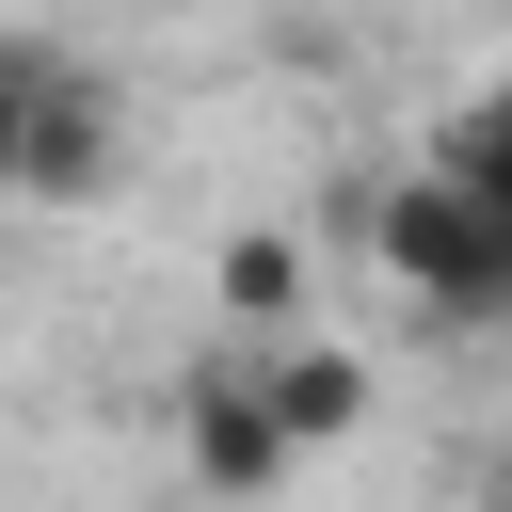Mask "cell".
<instances>
[{"label": "cell", "instance_id": "cell-2", "mask_svg": "<svg viewBox=\"0 0 512 512\" xmlns=\"http://www.w3.org/2000/svg\"><path fill=\"white\" fill-rule=\"evenodd\" d=\"M112 176V96L48 32H0V192H96Z\"/></svg>", "mask_w": 512, "mask_h": 512}, {"label": "cell", "instance_id": "cell-5", "mask_svg": "<svg viewBox=\"0 0 512 512\" xmlns=\"http://www.w3.org/2000/svg\"><path fill=\"white\" fill-rule=\"evenodd\" d=\"M432 176H448L464 208H496V224H512V80H480V96L432 128Z\"/></svg>", "mask_w": 512, "mask_h": 512}, {"label": "cell", "instance_id": "cell-1", "mask_svg": "<svg viewBox=\"0 0 512 512\" xmlns=\"http://www.w3.org/2000/svg\"><path fill=\"white\" fill-rule=\"evenodd\" d=\"M368 240H384V272H400L432 320H512V224H496V208H464L432 160L368 192Z\"/></svg>", "mask_w": 512, "mask_h": 512}, {"label": "cell", "instance_id": "cell-4", "mask_svg": "<svg viewBox=\"0 0 512 512\" xmlns=\"http://www.w3.org/2000/svg\"><path fill=\"white\" fill-rule=\"evenodd\" d=\"M256 384H272V416H288V448H336V432L368 416V368H352L336 336H272V352H256Z\"/></svg>", "mask_w": 512, "mask_h": 512}, {"label": "cell", "instance_id": "cell-6", "mask_svg": "<svg viewBox=\"0 0 512 512\" xmlns=\"http://www.w3.org/2000/svg\"><path fill=\"white\" fill-rule=\"evenodd\" d=\"M288 304H304V256L240 224V240H224V320H256V352H272V320H288Z\"/></svg>", "mask_w": 512, "mask_h": 512}, {"label": "cell", "instance_id": "cell-3", "mask_svg": "<svg viewBox=\"0 0 512 512\" xmlns=\"http://www.w3.org/2000/svg\"><path fill=\"white\" fill-rule=\"evenodd\" d=\"M176 464H192L208 512H240V496H272V480L304 464L288 416H272V384H256V352H208V368L176 384Z\"/></svg>", "mask_w": 512, "mask_h": 512}]
</instances>
